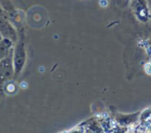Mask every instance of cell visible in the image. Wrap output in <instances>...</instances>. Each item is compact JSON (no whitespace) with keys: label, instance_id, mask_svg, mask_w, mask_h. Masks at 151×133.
<instances>
[{"label":"cell","instance_id":"obj_1","mask_svg":"<svg viewBox=\"0 0 151 133\" xmlns=\"http://www.w3.org/2000/svg\"><path fill=\"white\" fill-rule=\"evenodd\" d=\"M27 84L26 82H22V83L20 84V87H21L22 88H26V87H27Z\"/></svg>","mask_w":151,"mask_h":133}]
</instances>
